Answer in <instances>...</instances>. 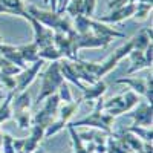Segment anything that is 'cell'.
<instances>
[{
  "instance_id": "30bf717a",
  "label": "cell",
  "mask_w": 153,
  "mask_h": 153,
  "mask_svg": "<svg viewBox=\"0 0 153 153\" xmlns=\"http://www.w3.org/2000/svg\"><path fill=\"white\" fill-rule=\"evenodd\" d=\"M136 6H138L136 3H127V5L118 8V9H113L112 14L101 17L98 22H107V23H118V22H123L124 19L132 17V16L135 14Z\"/></svg>"
},
{
  "instance_id": "277c9868",
  "label": "cell",
  "mask_w": 153,
  "mask_h": 153,
  "mask_svg": "<svg viewBox=\"0 0 153 153\" xmlns=\"http://www.w3.org/2000/svg\"><path fill=\"white\" fill-rule=\"evenodd\" d=\"M138 104V95L133 91H127L126 94L112 97L110 100L104 101L103 103V110L112 117H117L124 112L132 110L135 106Z\"/></svg>"
},
{
  "instance_id": "8992f818",
  "label": "cell",
  "mask_w": 153,
  "mask_h": 153,
  "mask_svg": "<svg viewBox=\"0 0 153 153\" xmlns=\"http://www.w3.org/2000/svg\"><path fill=\"white\" fill-rule=\"evenodd\" d=\"M81 101H83V98L76 100V101H71V103H66L65 106H63V107L60 109V118H58L57 121H52V123H51V124L46 127V130H45V138H51L52 135L58 133V132L63 129V127H65V126L69 123V120L76 113V110H78Z\"/></svg>"
},
{
  "instance_id": "4316f807",
  "label": "cell",
  "mask_w": 153,
  "mask_h": 153,
  "mask_svg": "<svg viewBox=\"0 0 153 153\" xmlns=\"http://www.w3.org/2000/svg\"><path fill=\"white\" fill-rule=\"evenodd\" d=\"M0 153H2V150H0Z\"/></svg>"
},
{
  "instance_id": "7a4b0ae2",
  "label": "cell",
  "mask_w": 153,
  "mask_h": 153,
  "mask_svg": "<svg viewBox=\"0 0 153 153\" xmlns=\"http://www.w3.org/2000/svg\"><path fill=\"white\" fill-rule=\"evenodd\" d=\"M103 103H104V100L103 98H98V103L94 109V112L89 115V117L86 118H81L78 121H75V123H68L69 126H72L74 129H76V127H95V129L101 130V132H104L107 135H112V126H113V120L115 117H112V115L106 113L103 110Z\"/></svg>"
},
{
  "instance_id": "6da1fadb",
  "label": "cell",
  "mask_w": 153,
  "mask_h": 153,
  "mask_svg": "<svg viewBox=\"0 0 153 153\" xmlns=\"http://www.w3.org/2000/svg\"><path fill=\"white\" fill-rule=\"evenodd\" d=\"M133 49H135V43H133V38H132L130 42H127V43L123 45L120 49L115 51V52H113L106 61H103V63H87V61H81V65H83V68L98 81L101 76H104L106 74H109L115 66H117V63H118L120 60H123L126 55H129Z\"/></svg>"
},
{
  "instance_id": "d4e9b609",
  "label": "cell",
  "mask_w": 153,
  "mask_h": 153,
  "mask_svg": "<svg viewBox=\"0 0 153 153\" xmlns=\"http://www.w3.org/2000/svg\"><path fill=\"white\" fill-rule=\"evenodd\" d=\"M2 139H3V132L0 130V147H2Z\"/></svg>"
},
{
  "instance_id": "5bb4252c",
  "label": "cell",
  "mask_w": 153,
  "mask_h": 153,
  "mask_svg": "<svg viewBox=\"0 0 153 153\" xmlns=\"http://www.w3.org/2000/svg\"><path fill=\"white\" fill-rule=\"evenodd\" d=\"M84 95L81 97L83 100H87V101H92V100H98L101 98V95H103L106 92V84L103 81H97L95 84H89L84 87Z\"/></svg>"
},
{
  "instance_id": "44dd1931",
  "label": "cell",
  "mask_w": 153,
  "mask_h": 153,
  "mask_svg": "<svg viewBox=\"0 0 153 153\" xmlns=\"http://www.w3.org/2000/svg\"><path fill=\"white\" fill-rule=\"evenodd\" d=\"M68 129H69V133H71V138H72V143H74V149H75V153H89L86 150V146L83 144V141L80 139L78 133H76V130L74 129L72 126L68 124Z\"/></svg>"
},
{
  "instance_id": "3957f363",
  "label": "cell",
  "mask_w": 153,
  "mask_h": 153,
  "mask_svg": "<svg viewBox=\"0 0 153 153\" xmlns=\"http://www.w3.org/2000/svg\"><path fill=\"white\" fill-rule=\"evenodd\" d=\"M40 78H42V91L37 95V103L38 104H40L43 100H46L49 95L55 94L60 89V86L65 83V78H63L60 68H58V61L51 63L48 66V69L40 75Z\"/></svg>"
},
{
  "instance_id": "7c38bea8",
  "label": "cell",
  "mask_w": 153,
  "mask_h": 153,
  "mask_svg": "<svg viewBox=\"0 0 153 153\" xmlns=\"http://www.w3.org/2000/svg\"><path fill=\"white\" fill-rule=\"evenodd\" d=\"M106 153H132L130 147L117 135H109L106 143Z\"/></svg>"
},
{
  "instance_id": "ac0fdd59",
  "label": "cell",
  "mask_w": 153,
  "mask_h": 153,
  "mask_svg": "<svg viewBox=\"0 0 153 153\" xmlns=\"http://www.w3.org/2000/svg\"><path fill=\"white\" fill-rule=\"evenodd\" d=\"M12 98H14V92L11 91V92L5 97L2 106H0V124H3L5 121H8V120L12 118V109H11V101H12Z\"/></svg>"
},
{
  "instance_id": "5b68a950",
  "label": "cell",
  "mask_w": 153,
  "mask_h": 153,
  "mask_svg": "<svg viewBox=\"0 0 153 153\" xmlns=\"http://www.w3.org/2000/svg\"><path fill=\"white\" fill-rule=\"evenodd\" d=\"M60 97L58 94H52L46 98V103L43 104V107L37 112V115L32 118V124L34 126H43L45 129L54 121V117L58 112V106H60Z\"/></svg>"
},
{
  "instance_id": "7402d4cb",
  "label": "cell",
  "mask_w": 153,
  "mask_h": 153,
  "mask_svg": "<svg viewBox=\"0 0 153 153\" xmlns=\"http://www.w3.org/2000/svg\"><path fill=\"white\" fill-rule=\"evenodd\" d=\"M3 149L2 153H16V149H14V138L8 133H3V139H2V147Z\"/></svg>"
},
{
  "instance_id": "e0dca14e",
  "label": "cell",
  "mask_w": 153,
  "mask_h": 153,
  "mask_svg": "<svg viewBox=\"0 0 153 153\" xmlns=\"http://www.w3.org/2000/svg\"><path fill=\"white\" fill-rule=\"evenodd\" d=\"M127 132H130V133H133L135 136H138L141 141H144V143H150L152 144V136H153V132H152V127H141V126H130V127H127L126 129Z\"/></svg>"
},
{
  "instance_id": "52a82bcc",
  "label": "cell",
  "mask_w": 153,
  "mask_h": 153,
  "mask_svg": "<svg viewBox=\"0 0 153 153\" xmlns=\"http://www.w3.org/2000/svg\"><path fill=\"white\" fill-rule=\"evenodd\" d=\"M43 65H45V60L38 58L35 63H32L31 68H26L25 71H22V72L17 75V78H16V89H14V94L23 92L25 89H26V87L34 81V78L37 76L38 71L42 69Z\"/></svg>"
},
{
  "instance_id": "484cf974",
  "label": "cell",
  "mask_w": 153,
  "mask_h": 153,
  "mask_svg": "<svg viewBox=\"0 0 153 153\" xmlns=\"http://www.w3.org/2000/svg\"><path fill=\"white\" fill-rule=\"evenodd\" d=\"M32 153H45V152H43V150H42V149H37V150H34V152H32Z\"/></svg>"
},
{
  "instance_id": "2e32d148",
  "label": "cell",
  "mask_w": 153,
  "mask_h": 153,
  "mask_svg": "<svg viewBox=\"0 0 153 153\" xmlns=\"http://www.w3.org/2000/svg\"><path fill=\"white\" fill-rule=\"evenodd\" d=\"M31 106V95L29 92H19L16 98H12L11 101V109L12 112H22V110H28Z\"/></svg>"
},
{
  "instance_id": "9a60e30c",
  "label": "cell",
  "mask_w": 153,
  "mask_h": 153,
  "mask_svg": "<svg viewBox=\"0 0 153 153\" xmlns=\"http://www.w3.org/2000/svg\"><path fill=\"white\" fill-rule=\"evenodd\" d=\"M19 52L23 58L25 63H35L38 60V51H40V48H38L35 43H31V45H23V46H17Z\"/></svg>"
},
{
  "instance_id": "4fadbf2b",
  "label": "cell",
  "mask_w": 153,
  "mask_h": 153,
  "mask_svg": "<svg viewBox=\"0 0 153 153\" xmlns=\"http://www.w3.org/2000/svg\"><path fill=\"white\" fill-rule=\"evenodd\" d=\"M130 58H132V66L129 68L127 74H133L136 71H141V69H146V68H152V63L146 60L144 57V51H132L129 54Z\"/></svg>"
},
{
  "instance_id": "8fae6325",
  "label": "cell",
  "mask_w": 153,
  "mask_h": 153,
  "mask_svg": "<svg viewBox=\"0 0 153 153\" xmlns=\"http://www.w3.org/2000/svg\"><path fill=\"white\" fill-rule=\"evenodd\" d=\"M45 127L43 126H34L31 129V136L25 138V144H23V150L25 153H32L34 150L38 149V144L45 138Z\"/></svg>"
},
{
  "instance_id": "d6986e66",
  "label": "cell",
  "mask_w": 153,
  "mask_h": 153,
  "mask_svg": "<svg viewBox=\"0 0 153 153\" xmlns=\"http://www.w3.org/2000/svg\"><path fill=\"white\" fill-rule=\"evenodd\" d=\"M38 58H42V60H51V61H58L61 58V54L58 52V49L54 45H51L48 48H43V49L38 51Z\"/></svg>"
},
{
  "instance_id": "9c48e42d",
  "label": "cell",
  "mask_w": 153,
  "mask_h": 153,
  "mask_svg": "<svg viewBox=\"0 0 153 153\" xmlns=\"http://www.w3.org/2000/svg\"><path fill=\"white\" fill-rule=\"evenodd\" d=\"M127 113L130 118H133V126H141V127H152V104L147 101L136 104V109L129 110Z\"/></svg>"
},
{
  "instance_id": "603a6c76",
  "label": "cell",
  "mask_w": 153,
  "mask_h": 153,
  "mask_svg": "<svg viewBox=\"0 0 153 153\" xmlns=\"http://www.w3.org/2000/svg\"><path fill=\"white\" fill-rule=\"evenodd\" d=\"M95 3H97V0H83L81 16L91 19V17L94 16V11H95Z\"/></svg>"
},
{
  "instance_id": "cb8c5ba5",
  "label": "cell",
  "mask_w": 153,
  "mask_h": 153,
  "mask_svg": "<svg viewBox=\"0 0 153 153\" xmlns=\"http://www.w3.org/2000/svg\"><path fill=\"white\" fill-rule=\"evenodd\" d=\"M58 91H60V94H58L60 100H65V103H71V101H74L72 100V94H71V89H69V86L66 83H63Z\"/></svg>"
},
{
  "instance_id": "ba28073f",
  "label": "cell",
  "mask_w": 153,
  "mask_h": 153,
  "mask_svg": "<svg viewBox=\"0 0 153 153\" xmlns=\"http://www.w3.org/2000/svg\"><path fill=\"white\" fill-rule=\"evenodd\" d=\"M117 83H124L127 86H130V91L135 94L144 95L146 101L149 104H152V75L147 78H118Z\"/></svg>"
},
{
  "instance_id": "ffe728a7",
  "label": "cell",
  "mask_w": 153,
  "mask_h": 153,
  "mask_svg": "<svg viewBox=\"0 0 153 153\" xmlns=\"http://www.w3.org/2000/svg\"><path fill=\"white\" fill-rule=\"evenodd\" d=\"M12 118L16 120V123L19 124L20 129H28L31 127V113L28 110H22V112H12Z\"/></svg>"
}]
</instances>
